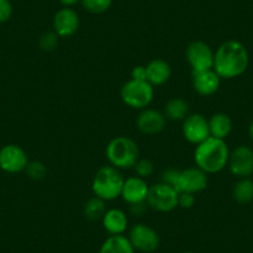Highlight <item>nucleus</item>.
Returning a JSON list of instances; mask_svg holds the SVG:
<instances>
[{"instance_id": "nucleus-17", "label": "nucleus", "mask_w": 253, "mask_h": 253, "mask_svg": "<svg viewBox=\"0 0 253 253\" xmlns=\"http://www.w3.org/2000/svg\"><path fill=\"white\" fill-rule=\"evenodd\" d=\"M170 77H171V67L165 60L155 58L147 65V81L153 87L167 84Z\"/></svg>"}, {"instance_id": "nucleus-25", "label": "nucleus", "mask_w": 253, "mask_h": 253, "mask_svg": "<svg viewBox=\"0 0 253 253\" xmlns=\"http://www.w3.org/2000/svg\"><path fill=\"white\" fill-rule=\"evenodd\" d=\"M25 170L26 172H28L29 177L33 180H41L43 179L46 175V167L45 164L41 162L29 163Z\"/></svg>"}, {"instance_id": "nucleus-21", "label": "nucleus", "mask_w": 253, "mask_h": 253, "mask_svg": "<svg viewBox=\"0 0 253 253\" xmlns=\"http://www.w3.org/2000/svg\"><path fill=\"white\" fill-rule=\"evenodd\" d=\"M165 117L171 121H184L189 116V103L182 98H172L165 104Z\"/></svg>"}, {"instance_id": "nucleus-27", "label": "nucleus", "mask_w": 253, "mask_h": 253, "mask_svg": "<svg viewBox=\"0 0 253 253\" xmlns=\"http://www.w3.org/2000/svg\"><path fill=\"white\" fill-rule=\"evenodd\" d=\"M39 45L43 51H52L58 45V36L55 33H45L39 40Z\"/></svg>"}, {"instance_id": "nucleus-6", "label": "nucleus", "mask_w": 253, "mask_h": 253, "mask_svg": "<svg viewBox=\"0 0 253 253\" xmlns=\"http://www.w3.org/2000/svg\"><path fill=\"white\" fill-rule=\"evenodd\" d=\"M147 204L150 209L159 212H170L179 204V193L170 185L159 182L149 186Z\"/></svg>"}, {"instance_id": "nucleus-16", "label": "nucleus", "mask_w": 253, "mask_h": 253, "mask_svg": "<svg viewBox=\"0 0 253 253\" xmlns=\"http://www.w3.org/2000/svg\"><path fill=\"white\" fill-rule=\"evenodd\" d=\"M221 77L215 70L193 72V87L200 96L209 97L215 94L220 88Z\"/></svg>"}, {"instance_id": "nucleus-13", "label": "nucleus", "mask_w": 253, "mask_h": 253, "mask_svg": "<svg viewBox=\"0 0 253 253\" xmlns=\"http://www.w3.org/2000/svg\"><path fill=\"white\" fill-rule=\"evenodd\" d=\"M227 165L235 176H251L253 174V150L246 145H240L230 153Z\"/></svg>"}, {"instance_id": "nucleus-5", "label": "nucleus", "mask_w": 253, "mask_h": 253, "mask_svg": "<svg viewBox=\"0 0 253 253\" xmlns=\"http://www.w3.org/2000/svg\"><path fill=\"white\" fill-rule=\"evenodd\" d=\"M154 87L148 81L130 79L121 89V98L126 106L133 109H145L153 101Z\"/></svg>"}, {"instance_id": "nucleus-33", "label": "nucleus", "mask_w": 253, "mask_h": 253, "mask_svg": "<svg viewBox=\"0 0 253 253\" xmlns=\"http://www.w3.org/2000/svg\"><path fill=\"white\" fill-rule=\"evenodd\" d=\"M182 253H195V252H182Z\"/></svg>"}, {"instance_id": "nucleus-22", "label": "nucleus", "mask_w": 253, "mask_h": 253, "mask_svg": "<svg viewBox=\"0 0 253 253\" xmlns=\"http://www.w3.org/2000/svg\"><path fill=\"white\" fill-rule=\"evenodd\" d=\"M232 195L238 204L243 205L253 201V180L248 177H241V180H238L233 187Z\"/></svg>"}, {"instance_id": "nucleus-18", "label": "nucleus", "mask_w": 253, "mask_h": 253, "mask_svg": "<svg viewBox=\"0 0 253 253\" xmlns=\"http://www.w3.org/2000/svg\"><path fill=\"white\" fill-rule=\"evenodd\" d=\"M102 223L109 235H123L128 227V217L124 211L119 209H111L103 215Z\"/></svg>"}, {"instance_id": "nucleus-7", "label": "nucleus", "mask_w": 253, "mask_h": 253, "mask_svg": "<svg viewBox=\"0 0 253 253\" xmlns=\"http://www.w3.org/2000/svg\"><path fill=\"white\" fill-rule=\"evenodd\" d=\"M208 174L198 167L187 168V169L179 170L175 190L177 193L198 194L204 191L208 187Z\"/></svg>"}, {"instance_id": "nucleus-30", "label": "nucleus", "mask_w": 253, "mask_h": 253, "mask_svg": "<svg viewBox=\"0 0 253 253\" xmlns=\"http://www.w3.org/2000/svg\"><path fill=\"white\" fill-rule=\"evenodd\" d=\"M130 76H132V80H135V81H147V66H143V65L134 66L130 72Z\"/></svg>"}, {"instance_id": "nucleus-24", "label": "nucleus", "mask_w": 253, "mask_h": 253, "mask_svg": "<svg viewBox=\"0 0 253 253\" xmlns=\"http://www.w3.org/2000/svg\"><path fill=\"white\" fill-rule=\"evenodd\" d=\"M113 0H81V4L92 14H103L112 6Z\"/></svg>"}, {"instance_id": "nucleus-1", "label": "nucleus", "mask_w": 253, "mask_h": 253, "mask_svg": "<svg viewBox=\"0 0 253 253\" xmlns=\"http://www.w3.org/2000/svg\"><path fill=\"white\" fill-rule=\"evenodd\" d=\"M248 63L250 56L245 45L240 41L227 40L216 50L213 70L221 80H232L245 74Z\"/></svg>"}, {"instance_id": "nucleus-9", "label": "nucleus", "mask_w": 253, "mask_h": 253, "mask_svg": "<svg viewBox=\"0 0 253 253\" xmlns=\"http://www.w3.org/2000/svg\"><path fill=\"white\" fill-rule=\"evenodd\" d=\"M128 238L134 250L144 253L154 252L160 245V237L157 231L144 223H135L130 228Z\"/></svg>"}, {"instance_id": "nucleus-12", "label": "nucleus", "mask_w": 253, "mask_h": 253, "mask_svg": "<svg viewBox=\"0 0 253 253\" xmlns=\"http://www.w3.org/2000/svg\"><path fill=\"white\" fill-rule=\"evenodd\" d=\"M53 33L58 38H71L80 28V16L72 8H62L53 16Z\"/></svg>"}, {"instance_id": "nucleus-26", "label": "nucleus", "mask_w": 253, "mask_h": 253, "mask_svg": "<svg viewBox=\"0 0 253 253\" xmlns=\"http://www.w3.org/2000/svg\"><path fill=\"white\" fill-rule=\"evenodd\" d=\"M134 170L137 172V176L147 179L154 172V164L149 159H139L134 165Z\"/></svg>"}, {"instance_id": "nucleus-14", "label": "nucleus", "mask_w": 253, "mask_h": 253, "mask_svg": "<svg viewBox=\"0 0 253 253\" xmlns=\"http://www.w3.org/2000/svg\"><path fill=\"white\" fill-rule=\"evenodd\" d=\"M148 193H149V185L147 180L139 176H132L124 180L121 196L126 204L134 206L147 203Z\"/></svg>"}, {"instance_id": "nucleus-32", "label": "nucleus", "mask_w": 253, "mask_h": 253, "mask_svg": "<svg viewBox=\"0 0 253 253\" xmlns=\"http://www.w3.org/2000/svg\"><path fill=\"white\" fill-rule=\"evenodd\" d=\"M250 135H251V138L253 139V122L251 123V126H250Z\"/></svg>"}, {"instance_id": "nucleus-4", "label": "nucleus", "mask_w": 253, "mask_h": 253, "mask_svg": "<svg viewBox=\"0 0 253 253\" xmlns=\"http://www.w3.org/2000/svg\"><path fill=\"white\" fill-rule=\"evenodd\" d=\"M106 157L112 167L119 170L130 169L139 160V148L132 138L121 135L107 144Z\"/></svg>"}, {"instance_id": "nucleus-19", "label": "nucleus", "mask_w": 253, "mask_h": 253, "mask_svg": "<svg viewBox=\"0 0 253 253\" xmlns=\"http://www.w3.org/2000/svg\"><path fill=\"white\" fill-rule=\"evenodd\" d=\"M209 126L211 137L225 140L232 130V121L228 114L215 113L209 119Z\"/></svg>"}, {"instance_id": "nucleus-23", "label": "nucleus", "mask_w": 253, "mask_h": 253, "mask_svg": "<svg viewBox=\"0 0 253 253\" xmlns=\"http://www.w3.org/2000/svg\"><path fill=\"white\" fill-rule=\"evenodd\" d=\"M106 201L97 198V196H93V198L87 200V203L84 204V216L91 221L102 220V217H103V215L106 213Z\"/></svg>"}, {"instance_id": "nucleus-20", "label": "nucleus", "mask_w": 253, "mask_h": 253, "mask_svg": "<svg viewBox=\"0 0 253 253\" xmlns=\"http://www.w3.org/2000/svg\"><path fill=\"white\" fill-rule=\"evenodd\" d=\"M129 238L124 235H111L101 246L99 253H134Z\"/></svg>"}, {"instance_id": "nucleus-15", "label": "nucleus", "mask_w": 253, "mask_h": 253, "mask_svg": "<svg viewBox=\"0 0 253 253\" xmlns=\"http://www.w3.org/2000/svg\"><path fill=\"white\" fill-rule=\"evenodd\" d=\"M167 126V117L157 109H142L137 117V126L139 132L147 135L159 134Z\"/></svg>"}, {"instance_id": "nucleus-2", "label": "nucleus", "mask_w": 253, "mask_h": 253, "mask_svg": "<svg viewBox=\"0 0 253 253\" xmlns=\"http://www.w3.org/2000/svg\"><path fill=\"white\" fill-rule=\"evenodd\" d=\"M196 167L206 174H216L226 168L230 159V149L223 139L210 137L196 145L194 152Z\"/></svg>"}, {"instance_id": "nucleus-28", "label": "nucleus", "mask_w": 253, "mask_h": 253, "mask_svg": "<svg viewBox=\"0 0 253 253\" xmlns=\"http://www.w3.org/2000/svg\"><path fill=\"white\" fill-rule=\"evenodd\" d=\"M13 6L9 0H0V24L6 23L11 18Z\"/></svg>"}, {"instance_id": "nucleus-8", "label": "nucleus", "mask_w": 253, "mask_h": 253, "mask_svg": "<svg viewBox=\"0 0 253 253\" xmlns=\"http://www.w3.org/2000/svg\"><path fill=\"white\" fill-rule=\"evenodd\" d=\"M186 60L193 72L213 69L215 52L204 41H193L186 48Z\"/></svg>"}, {"instance_id": "nucleus-10", "label": "nucleus", "mask_w": 253, "mask_h": 253, "mask_svg": "<svg viewBox=\"0 0 253 253\" xmlns=\"http://www.w3.org/2000/svg\"><path fill=\"white\" fill-rule=\"evenodd\" d=\"M182 122V134L191 144L198 145L211 137L209 119H206L203 114H190Z\"/></svg>"}, {"instance_id": "nucleus-29", "label": "nucleus", "mask_w": 253, "mask_h": 253, "mask_svg": "<svg viewBox=\"0 0 253 253\" xmlns=\"http://www.w3.org/2000/svg\"><path fill=\"white\" fill-rule=\"evenodd\" d=\"M195 195L189 193H180L179 194V204L177 205L182 209H191L195 205Z\"/></svg>"}, {"instance_id": "nucleus-31", "label": "nucleus", "mask_w": 253, "mask_h": 253, "mask_svg": "<svg viewBox=\"0 0 253 253\" xmlns=\"http://www.w3.org/2000/svg\"><path fill=\"white\" fill-rule=\"evenodd\" d=\"M79 1H81V0H60V3L62 4L65 8H71V6L76 5Z\"/></svg>"}, {"instance_id": "nucleus-3", "label": "nucleus", "mask_w": 253, "mask_h": 253, "mask_svg": "<svg viewBox=\"0 0 253 253\" xmlns=\"http://www.w3.org/2000/svg\"><path fill=\"white\" fill-rule=\"evenodd\" d=\"M124 180L121 170L112 165H106L97 170L92 180V191L94 196L103 201H113L121 196Z\"/></svg>"}, {"instance_id": "nucleus-11", "label": "nucleus", "mask_w": 253, "mask_h": 253, "mask_svg": "<svg viewBox=\"0 0 253 253\" xmlns=\"http://www.w3.org/2000/svg\"><path fill=\"white\" fill-rule=\"evenodd\" d=\"M29 164L25 150L15 144H8L0 149V169L9 174H16L26 169Z\"/></svg>"}]
</instances>
